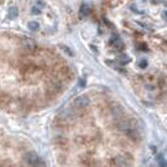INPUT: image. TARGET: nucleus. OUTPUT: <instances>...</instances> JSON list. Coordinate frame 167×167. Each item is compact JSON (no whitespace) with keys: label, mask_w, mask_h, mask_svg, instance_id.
Here are the masks:
<instances>
[{"label":"nucleus","mask_w":167,"mask_h":167,"mask_svg":"<svg viewBox=\"0 0 167 167\" xmlns=\"http://www.w3.org/2000/svg\"><path fill=\"white\" fill-rule=\"evenodd\" d=\"M25 161L30 166H45V162L35 152H28L25 154Z\"/></svg>","instance_id":"obj_1"},{"label":"nucleus","mask_w":167,"mask_h":167,"mask_svg":"<svg viewBox=\"0 0 167 167\" xmlns=\"http://www.w3.org/2000/svg\"><path fill=\"white\" fill-rule=\"evenodd\" d=\"M89 106V98L87 95H79L73 100V107L77 109H84Z\"/></svg>","instance_id":"obj_2"},{"label":"nucleus","mask_w":167,"mask_h":167,"mask_svg":"<svg viewBox=\"0 0 167 167\" xmlns=\"http://www.w3.org/2000/svg\"><path fill=\"white\" fill-rule=\"evenodd\" d=\"M23 48L24 50L27 53H32L35 50V48H37V44H35V41L32 40V39H24L23 40Z\"/></svg>","instance_id":"obj_3"},{"label":"nucleus","mask_w":167,"mask_h":167,"mask_svg":"<svg viewBox=\"0 0 167 167\" xmlns=\"http://www.w3.org/2000/svg\"><path fill=\"white\" fill-rule=\"evenodd\" d=\"M111 44H112L113 47H115V49H116V50H123V49H124L123 41L118 38V35H116V37L113 35L112 39H111Z\"/></svg>","instance_id":"obj_4"},{"label":"nucleus","mask_w":167,"mask_h":167,"mask_svg":"<svg viewBox=\"0 0 167 167\" xmlns=\"http://www.w3.org/2000/svg\"><path fill=\"white\" fill-rule=\"evenodd\" d=\"M112 165H115V166H127L128 162H126V160H124L122 156H117L112 160Z\"/></svg>","instance_id":"obj_5"},{"label":"nucleus","mask_w":167,"mask_h":167,"mask_svg":"<svg viewBox=\"0 0 167 167\" xmlns=\"http://www.w3.org/2000/svg\"><path fill=\"white\" fill-rule=\"evenodd\" d=\"M89 13H91V8L88 7V4H82L81 5V9H79V15L83 16H88Z\"/></svg>","instance_id":"obj_6"},{"label":"nucleus","mask_w":167,"mask_h":167,"mask_svg":"<svg viewBox=\"0 0 167 167\" xmlns=\"http://www.w3.org/2000/svg\"><path fill=\"white\" fill-rule=\"evenodd\" d=\"M18 14H19V11H18V9L15 7L10 8L9 9V13H8V16L10 18V19H15V18H18Z\"/></svg>","instance_id":"obj_7"},{"label":"nucleus","mask_w":167,"mask_h":167,"mask_svg":"<svg viewBox=\"0 0 167 167\" xmlns=\"http://www.w3.org/2000/svg\"><path fill=\"white\" fill-rule=\"evenodd\" d=\"M28 27H29V29H30L32 32H37L39 29V23L38 21H29Z\"/></svg>","instance_id":"obj_8"},{"label":"nucleus","mask_w":167,"mask_h":167,"mask_svg":"<svg viewBox=\"0 0 167 167\" xmlns=\"http://www.w3.org/2000/svg\"><path fill=\"white\" fill-rule=\"evenodd\" d=\"M157 162H158V165L160 166H167V162H166V161H165V158H163V156H162V154H158V156H157Z\"/></svg>","instance_id":"obj_9"},{"label":"nucleus","mask_w":167,"mask_h":167,"mask_svg":"<svg viewBox=\"0 0 167 167\" xmlns=\"http://www.w3.org/2000/svg\"><path fill=\"white\" fill-rule=\"evenodd\" d=\"M147 65H148V62L146 61V59H142V61L138 63V67H140L141 69H145V68H147Z\"/></svg>","instance_id":"obj_10"},{"label":"nucleus","mask_w":167,"mask_h":167,"mask_svg":"<svg viewBox=\"0 0 167 167\" xmlns=\"http://www.w3.org/2000/svg\"><path fill=\"white\" fill-rule=\"evenodd\" d=\"M41 13V10H40V8H38V7H34L33 9H32V14L33 15H39Z\"/></svg>","instance_id":"obj_11"},{"label":"nucleus","mask_w":167,"mask_h":167,"mask_svg":"<svg viewBox=\"0 0 167 167\" xmlns=\"http://www.w3.org/2000/svg\"><path fill=\"white\" fill-rule=\"evenodd\" d=\"M79 86H81V87H84V86H86V79H84V78H81V79H79Z\"/></svg>","instance_id":"obj_12"},{"label":"nucleus","mask_w":167,"mask_h":167,"mask_svg":"<svg viewBox=\"0 0 167 167\" xmlns=\"http://www.w3.org/2000/svg\"><path fill=\"white\" fill-rule=\"evenodd\" d=\"M63 50L67 52L69 55H73V53H72V50H69V49H68V47H63Z\"/></svg>","instance_id":"obj_13"},{"label":"nucleus","mask_w":167,"mask_h":167,"mask_svg":"<svg viewBox=\"0 0 167 167\" xmlns=\"http://www.w3.org/2000/svg\"><path fill=\"white\" fill-rule=\"evenodd\" d=\"M37 4L39 5V7H45V3L43 1V0H38V1H37Z\"/></svg>","instance_id":"obj_14"},{"label":"nucleus","mask_w":167,"mask_h":167,"mask_svg":"<svg viewBox=\"0 0 167 167\" xmlns=\"http://www.w3.org/2000/svg\"><path fill=\"white\" fill-rule=\"evenodd\" d=\"M103 21H104V23H106V24H107V25H108L109 28H113V25H112V24H111V23H109L108 20H107V19H106V18H103Z\"/></svg>","instance_id":"obj_15"},{"label":"nucleus","mask_w":167,"mask_h":167,"mask_svg":"<svg viewBox=\"0 0 167 167\" xmlns=\"http://www.w3.org/2000/svg\"><path fill=\"white\" fill-rule=\"evenodd\" d=\"M162 16H163L165 19L167 20V10H166V11H163V13H162Z\"/></svg>","instance_id":"obj_16"},{"label":"nucleus","mask_w":167,"mask_h":167,"mask_svg":"<svg viewBox=\"0 0 167 167\" xmlns=\"http://www.w3.org/2000/svg\"><path fill=\"white\" fill-rule=\"evenodd\" d=\"M91 48H92V50H93V52H95V53H98V50L95 49V47H94V45H91Z\"/></svg>","instance_id":"obj_17"},{"label":"nucleus","mask_w":167,"mask_h":167,"mask_svg":"<svg viewBox=\"0 0 167 167\" xmlns=\"http://www.w3.org/2000/svg\"><path fill=\"white\" fill-rule=\"evenodd\" d=\"M151 150H152V152H156V147H153V146H151Z\"/></svg>","instance_id":"obj_18"},{"label":"nucleus","mask_w":167,"mask_h":167,"mask_svg":"<svg viewBox=\"0 0 167 167\" xmlns=\"http://www.w3.org/2000/svg\"><path fill=\"white\" fill-rule=\"evenodd\" d=\"M165 7H167V1H165Z\"/></svg>","instance_id":"obj_19"}]
</instances>
